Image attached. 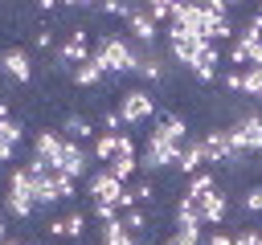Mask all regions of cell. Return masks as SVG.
<instances>
[{
    "label": "cell",
    "mask_w": 262,
    "mask_h": 245,
    "mask_svg": "<svg viewBox=\"0 0 262 245\" xmlns=\"http://www.w3.org/2000/svg\"><path fill=\"white\" fill-rule=\"evenodd\" d=\"M135 49H139V45H131V41L106 33V37H98L94 57L106 65V74H135Z\"/></svg>",
    "instance_id": "6da1fadb"
},
{
    "label": "cell",
    "mask_w": 262,
    "mask_h": 245,
    "mask_svg": "<svg viewBox=\"0 0 262 245\" xmlns=\"http://www.w3.org/2000/svg\"><path fill=\"white\" fill-rule=\"evenodd\" d=\"M4 208H8L16 220H25V216L37 212V192H33V176H29V167H16V172H12V180H8V196H4Z\"/></svg>",
    "instance_id": "7a4b0ae2"
},
{
    "label": "cell",
    "mask_w": 262,
    "mask_h": 245,
    "mask_svg": "<svg viewBox=\"0 0 262 245\" xmlns=\"http://www.w3.org/2000/svg\"><path fill=\"white\" fill-rule=\"evenodd\" d=\"M164 33H168V53H172L180 65H188V69H196V65H201V57H205V53H209V45H213V41H205V37H192V33L176 29V24H168Z\"/></svg>",
    "instance_id": "3957f363"
},
{
    "label": "cell",
    "mask_w": 262,
    "mask_h": 245,
    "mask_svg": "<svg viewBox=\"0 0 262 245\" xmlns=\"http://www.w3.org/2000/svg\"><path fill=\"white\" fill-rule=\"evenodd\" d=\"M225 139H229V147L233 151H262V114L258 110H250V114H242L233 127H225Z\"/></svg>",
    "instance_id": "277c9868"
},
{
    "label": "cell",
    "mask_w": 262,
    "mask_h": 245,
    "mask_svg": "<svg viewBox=\"0 0 262 245\" xmlns=\"http://www.w3.org/2000/svg\"><path fill=\"white\" fill-rule=\"evenodd\" d=\"M180 151H184V147H176V143H168V139L151 135V139H147V147L139 151V167H143V172H164V167H176V163H180Z\"/></svg>",
    "instance_id": "5b68a950"
},
{
    "label": "cell",
    "mask_w": 262,
    "mask_h": 245,
    "mask_svg": "<svg viewBox=\"0 0 262 245\" xmlns=\"http://www.w3.org/2000/svg\"><path fill=\"white\" fill-rule=\"evenodd\" d=\"M90 57H94V49L86 45V29H74L70 41H61V45L53 49V65H61V69H66V65L78 69V65H86Z\"/></svg>",
    "instance_id": "8992f818"
},
{
    "label": "cell",
    "mask_w": 262,
    "mask_h": 245,
    "mask_svg": "<svg viewBox=\"0 0 262 245\" xmlns=\"http://www.w3.org/2000/svg\"><path fill=\"white\" fill-rule=\"evenodd\" d=\"M119 114H123V122H147L151 114H156V102H151V94L147 90H123L119 94Z\"/></svg>",
    "instance_id": "52a82bcc"
},
{
    "label": "cell",
    "mask_w": 262,
    "mask_h": 245,
    "mask_svg": "<svg viewBox=\"0 0 262 245\" xmlns=\"http://www.w3.org/2000/svg\"><path fill=\"white\" fill-rule=\"evenodd\" d=\"M86 192L94 196V204H119V200H123V192H127V184H123V180H115L106 167H98V172H90Z\"/></svg>",
    "instance_id": "ba28073f"
},
{
    "label": "cell",
    "mask_w": 262,
    "mask_h": 245,
    "mask_svg": "<svg viewBox=\"0 0 262 245\" xmlns=\"http://www.w3.org/2000/svg\"><path fill=\"white\" fill-rule=\"evenodd\" d=\"M106 172L115 176V180H131L135 172H139V147H135V139H127V135H119V155L106 163Z\"/></svg>",
    "instance_id": "9c48e42d"
},
{
    "label": "cell",
    "mask_w": 262,
    "mask_h": 245,
    "mask_svg": "<svg viewBox=\"0 0 262 245\" xmlns=\"http://www.w3.org/2000/svg\"><path fill=\"white\" fill-rule=\"evenodd\" d=\"M61 147H66V139L57 135V131H41L37 139H33V159H41L49 172H57V159H61Z\"/></svg>",
    "instance_id": "30bf717a"
},
{
    "label": "cell",
    "mask_w": 262,
    "mask_h": 245,
    "mask_svg": "<svg viewBox=\"0 0 262 245\" xmlns=\"http://www.w3.org/2000/svg\"><path fill=\"white\" fill-rule=\"evenodd\" d=\"M127 33H131V45H156V37H160V29L147 16V8H131L127 12Z\"/></svg>",
    "instance_id": "8fae6325"
},
{
    "label": "cell",
    "mask_w": 262,
    "mask_h": 245,
    "mask_svg": "<svg viewBox=\"0 0 262 245\" xmlns=\"http://www.w3.org/2000/svg\"><path fill=\"white\" fill-rule=\"evenodd\" d=\"M61 139H66V135H61ZM86 163H90V151H86L82 143L66 139V147H61V159H57V172H66L70 180H78V176H86Z\"/></svg>",
    "instance_id": "7c38bea8"
},
{
    "label": "cell",
    "mask_w": 262,
    "mask_h": 245,
    "mask_svg": "<svg viewBox=\"0 0 262 245\" xmlns=\"http://www.w3.org/2000/svg\"><path fill=\"white\" fill-rule=\"evenodd\" d=\"M0 74L12 78V82H29L33 78V57L25 49H4L0 53Z\"/></svg>",
    "instance_id": "4fadbf2b"
},
{
    "label": "cell",
    "mask_w": 262,
    "mask_h": 245,
    "mask_svg": "<svg viewBox=\"0 0 262 245\" xmlns=\"http://www.w3.org/2000/svg\"><path fill=\"white\" fill-rule=\"evenodd\" d=\"M196 212H201V225H205V229H217V225L225 220V212H229V196L217 188V192H209L205 200H196Z\"/></svg>",
    "instance_id": "5bb4252c"
},
{
    "label": "cell",
    "mask_w": 262,
    "mask_h": 245,
    "mask_svg": "<svg viewBox=\"0 0 262 245\" xmlns=\"http://www.w3.org/2000/svg\"><path fill=\"white\" fill-rule=\"evenodd\" d=\"M205 163H209V155H205V143H201V139H188V143H184V151H180V163H176V172L192 180L196 172H205Z\"/></svg>",
    "instance_id": "9a60e30c"
},
{
    "label": "cell",
    "mask_w": 262,
    "mask_h": 245,
    "mask_svg": "<svg viewBox=\"0 0 262 245\" xmlns=\"http://www.w3.org/2000/svg\"><path fill=\"white\" fill-rule=\"evenodd\" d=\"M151 135H160V139H168V143L184 147V143H188V122H184L180 114H164V118L156 122V131H151Z\"/></svg>",
    "instance_id": "2e32d148"
},
{
    "label": "cell",
    "mask_w": 262,
    "mask_h": 245,
    "mask_svg": "<svg viewBox=\"0 0 262 245\" xmlns=\"http://www.w3.org/2000/svg\"><path fill=\"white\" fill-rule=\"evenodd\" d=\"M205 155H209V163H221L225 167V159H229V139H225V127H213V131H205Z\"/></svg>",
    "instance_id": "e0dca14e"
},
{
    "label": "cell",
    "mask_w": 262,
    "mask_h": 245,
    "mask_svg": "<svg viewBox=\"0 0 262 245\" xmlns=\"http://www.w3.org/2000/svg\"><path fill=\"white\" fill-rule=\"evenodd\" d=\"M176 229H180V233H196V237H205V225H201V212H196L192 200H180V204H176Z\"/></svg>",
    "instance_id": "ac0fdd59"
},
{
    "label": "cell",
    "mask_w": 262,
    "mask_h": 245,
    "mask_svg": "<svg viewBox=\"0 0 262 245\" xmlns=\"http://www.w3.org/2000/svg\"><path fill=\"white\" fill-rule=\"evenodd\" d=\"M98 245H139V237H135V233L123 225V220H111V225H102Z\"/></svg>",
    "instance_id": "d6986e66"
},
{
    "label": "cell",
    "mask_w": 262,
    "mask_h": 245,
    "mask_svg": "<svg viewBox=\"0 0 262 245\" xmlns=\"http://www.w3.org/2000/svg\"><path fill=\"white\" fill-rule=\"evenodd\" d=\"M33 192H37V208H49V204L61 200V196H57V180H53V172L33 176Z\"/></svg>",
    "instance_id": "ffe728a7"
},
{
    "label": "cell",
    "mask_w": 262,
    "mask_h": 245,
    "mask_svg": "<svg viewBox=\"0 0 262 245\" xmlns=\"http://www.w3.org/2000/svg\"><path fill=\"white\" fill-rule=\"evenodd\" d=\"M102 78H106V65H102L98 57H90L86 65H78V69H74V86H98Z\"/></svg>",
    "instance_id": "44dd1931"
},
{
    "label": "cell",
    "mask_w": 262,
    "mask_h": 245,
    "mask_svg": "<svg viewBox=\"0 0 262 245\" xmlns=\"http://www.w3.org/2000/svg\"><path fill=\"white\" fill-rule=\"evenodd\" d=\"M209 192H217V180H213L209 172H196V176L188 180V192H184V200H192V204H196V200H205Z\"/></svg>",
    "instance_id": "7402d4cb"
},
{
    "label": "cell",
    "mask_w": 262,
    "mask_h": 245,
    "mask_svg": "<svg viewBox=\"0 0 262 245\" xmlns=\"http://www.w3.org/2000/svg\"><path fill=\"white\" fill-rule=\"evenodd\" d=\"M61 131H66V139H74V143H82V139L94 135V127H90L82 114H66V118H61Z\"/></svg>",
    "instance_id": "603a6c76"
},
{
    "label": "cell",
    "mask_w": 262,
    "mask_h": 245,
    "mask_svg": "<svg viewBox=\"0 0 262 245\" xmlns=\"http://www.w3.org/2000/svg\"><path fill=\"white\" fill-rule=\"evenodd\" d=\"M90 155H94L98 163H111V159L119 155V135H106V131H102V135L94 139V147H90Z\"/></svg>",
    "instance_id": "cb8c5ba5"
},
{
    "label": "cell",
    "mask_w": 262,
    "mask_h": 245,
    "mask_svg": "<svg viewBox=\"0 0 262 245\" xmlns=\"http://www.w3.org/2000/svg\"><path fill=\"white\" fill-rule=\"evenodd\" d=\"M242 94L254 98V102H262V65H246L242 69Z\"/></svg>",
    "instance_id": "d4e9b609"
},
{
    "label": "cell",
    "mask_w": 262,
    "mask_h": 245,
    "mask_svg": "<svg viewBox=\"0 0 262 245\" xmlns=\"http://www.w3.org/2000/svg\"><path fill=\"white\" fill-rule=\"evenodd\" d=\"M172 12H176V4H172V0H151V4H147V16H151L156 24H160V20H168V24H172Z\"/></svg>",
    "instance_id": "484cf974"
},
{
    "label": "cell",
    "mask_w": 262,
    "mask_h": 245,
    "mask_svg": "<svg viewBox=\"0 0 262 245\" xmlns=\"http://www.w3.org/2000/svg\"><path fill=\"white\" fill-rule=\"evenodd\" d=\"M242 212H262V184H254V188H246L242 192Z\"/></svg>",
    "instance_id": "4316f807"
},
{
    "label": "cell",
    "mask_w": 262,
    "mask_h": 245,
    "mask_svg": "<svg viewBox=\"0 0 262 245\" xmlns=\"http://www.w3.org/2000/svg\"><path fill=\"white\" fill-rule=\"evenodd\" d=\"M119 220H123V225H127V229H131L135 237H139V233L147 229V216H143V208H127V212H123Z\"/></svg>",
    "instance_id": "83f0119b"
},
{
    "label": "cell",
    "mask_w": 262,
    "mask_h": 245,
    "mask_svg": "<svg viewBox=\"0 0 262 245\" xmlns=\"http://www.w3.org/2000/svg\"><path fill=\"white\" fill-rule=\"evenodd\" d=\"M20 135H25V127H20L16 118H0V139H8V143H20Z\"/></svg>",
    "instance_id": "f1b7e54d"
},
{
    "label": "cell",
    "mask_w": 262,
    "mask_h": 245,
    "mask_svg": "<svg viewBox=\"0 0 262 245\" xmlns=\"http://www.w3.org/2000/svg\"><path fill=\"white\" fill-rule=\"evenodd\" d=\"M61 225H66V237H82L86 216H82V212H66V216H61Z\"/></svg>",
    "instance_id": "f546056e"
},
{
    "label": "cell",
    "mask_w": 262,
    "mask_h": 245,
    "mask_svg": "<svg viewBox=\"0 0 262 245\" xmlns=\"http://www.w3.org/2000/svg\"><path fill=\"white\" fill-rule=\"evenodd\" d=\"M94 220H98V225L119 220V204H94Z\"/></svg>",
    "instance_id": "4dcf8cb0"
},
{
    "label": "cell",
    "mask_w": 262,
    "mask_h": 245,
    "mask_svg": "<svg viewBox=\"0 0 262 245\" xmlns=\"http://www.w3.org/2000/svg\"><path fill=\"white\" fill-rule=\"evenodd\" d=\"M233 245H262V229H237Z\"/></svg>",
    "instance_id": "1f68e13d"
},
{
    "label": "cell",
    "mask_w": 262,
    "mask_h": 245,
    "mask_svg": "<svg viewBox=\"0 0 262 245\" xmlns=\"http://www.w3.org/2000/svg\"><path fill=\"white\" fill-rule=\"evenodd\" d=\"M102 127H106V135H119L127 122H123V114H119V110H106V114H102Z\"/></svg>",
    "instance_id": "d6a6232c"
},
{
    "label": "cell",
    "mask_w": 262,
    "mask_h": 245,
    "mask_svg": "<svg viewBox=\"0 0 262 245\" xmlns=\"http://www.w3.org/2000/svg\"><path fill=\"white\" fill-rule=\"evenodd\" d=\"M221 86H225L229 94H242V69H229V74H221Z\"/></svg>",
    "instance_id": "836d02e7"
},
{
    "label": "cell",
    "mask_w": 262,
    "mask_h": 245,
    "mask_svg": "<svg viewBox=\"0 0 262 245\" xmlns=\"http://www.w3.org/2000/svg\"><path fill=\"white\" fill-rule=\"evenodd\" d=\"M53 180H57V196H61V200H70V196H74V180H70L66 172H53Z\"/></svg>",
    "instance_id": "e575fe53"
},
{
    "label": "cell",
    "mask_w": 262,
    "mask_h": 245,
    "mask_svg": "<svg viewBox=\"0 0 262 245\" xmlns=\"http://www.w3.org/2000/svg\"><path fill=\"white\" fill-rule=\"evenodd\" d=\"M131 196H135V204H147V200H151L156 192H151V184H147V180H139V184L131 188Z\"/></svg>",
    "instance_id": "d590c367"
},
{
    "label": "cell",
    "mask_w": 262,
    "mask_h": 245,
    "mask_svg": "<svg viewBox=\"0 0 262 245\" xmlns=\"http://www.w3.org/2000/svg\"><path fill=\"white\" fill-rule=\"evenodd\" d=\"M164 245H201V237H196V233H180V229H176Z\"/></svg>",
    "instance_id": "8d00e7d4"
},
{
    "label": "cell",
    "mask_w": 262,
    "mask_h": 245,
    "mask_svg": "<svg viewBox=\"0 0 262 245\" xmlns=\"http://www.w3.org/2000/svg\"><path fill=\"white\" fill-rule=\"evenodd\" d=\"M102 12H106V16H123V20H127V12H131V4H119V0H106V4H102Z\"/></svg>",
    "instance_id": "74e56055"
},
{
    "label": "cell",
    "mask_w": 262,
    "mask_h": 245,
    "mask_svg": "<svg viewBox=\"0 0 262 245\" xmlns=\"http://www.w3.org/2000/svg\"><path fill=\"white\" fill-rule=\"evenodd\" d=\"M209 245H233V233L217 229V233H209Z\"/></svg>",
    "instance_id": "f35d334b"
},
{
    "label": "cell",
    "mask_w": 262,
    "mask_h": 245,
    "mask_svg": "<svg viewBox=\"0 0 262 245\" xmlns=\"http://www.w3.org/2000/svg\"><path fill=\"white\" fill-rule=\"evenodd\" d=\"M12 151H16V143H8V139H0V163H8V159H12Z\"/></svg>",
    "instance_id": "ab89813d"
},
{
    "label": "cell",
    "mask_w": 262,
    "mask_h": 245,
    "mask_svg": "<svg viewBox=\"0 0 262 245\" xmlns=\"http://www.w3.org/2000/svg\"><path fill=\"white\" fill-rule=\"evenodd\" d=\"M0 118H8V102L4 98H0Z\"/></svg>",
    "instance_id": "60d3db41"
},
{
    "label": "cell",
    "mask_w": 262,
    "mask_h": 245,
    "mask_svg": "<svg viewBox=\"0 0 262 245\" xmlns=\"http://www.w3.org/2000/svg\"><path fill=\"white\" fill-rule=\"evenodd\" d=\"M4 233H8V225H4V216H0V245H4Z\"/></svg>",
    "instance_id": "b9f144b4"
},
{
    "label": "cell",
    "mask_w": 262,
    "mask_h": 245,
    "mask_svg": "<svg viewBox=\"0 0 262 245\" xmlns=\"http://www.w3.org/2000/svg\"><path fill=\"white\" fill-rule=\"evenodd\" d=\"M4 245H29V241H4Z\"/></svg>",
    "instance_id": "7bdbcfd3"
},
{
    "label": "cell",
    "mask_w": 262,
    "mask_h": 245,
    "mask_svg": "<svg viewBox=\"0 0 262 245\" xmlns=\"http://www.w3.org/2000/svg\"><path fill=\"white\" fill-rule=\"evenodd\" d=\"M254 16H258V20H262V8H258V12H254Z\"/></svg>",
    "instance_id": "ee69618b"
},
{
    "label": "cell",
    "mask_w": 262,
    "mask_h": 245,
    "mask_svg": "<svg viewBox=\"0 0 262 245\" xmlns=\"http://www.w3.org/2000/svg\"><path fill=\"white\" fill-rule=\"evenodd\" d=\"M258 65H262V57H258Z\"/></svg>",
    "instance_id": "f6af8a7d"
}]
</instances>
